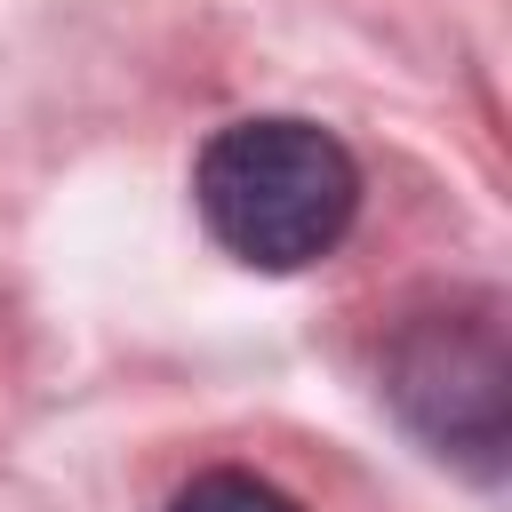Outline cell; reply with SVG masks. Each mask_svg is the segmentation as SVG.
I'll use <instances>...</instances> for the list:
<instances>
[{
    "label": "cell",
    "instance_id": "cell-1",
    "mask_svg": "<svg viewBox=\"0 0 512 512\" xmlns=\"http://www.w3.org/2000/svg\"><path fill=\"white\" fill-rule=\"evenodd\" d=\"M192 208L224 256H240L256 272H304L352 232L360 168L320 120L264 112V120H232L200 144Z\"/></svg>",
    "mask_w": 512,
    "mask_h": 512
},
{
    "label": "cell",
    "instance_id": "cell-2",
    "mask_svg": "<svg viewBox=\"0 0 512 512\" xmlns=\"http://www.w3.org/2000/svg\"><path fill=\"white\" fill-rule=\"evenodd\" d=\"M384 400L440 456L496 464L504 456V416H512V352H504L496 296L416 312L384 352Z\"/></svg>",
    "mask_w": 512,
    "mask_h": 512
},
{
    "label": "cell",
    "instance_id": "cell-3",
    "mask_svg": "<svg viewBox=\"0 0 512 512\" xmlns=\"http://www.w3.org/2000/svg\"><path fill=\"white\" fill-rule=\"evenodd\" d=\"M168 512H304L296 496H280L272 480H256V472H200Z\"/></svg>",
    "mask_w": 512,
    "mask_h": 512
}]
</instances>
